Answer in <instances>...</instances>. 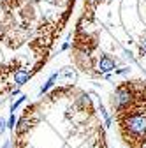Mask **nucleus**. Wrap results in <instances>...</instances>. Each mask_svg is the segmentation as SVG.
Segmentation results:
<instances>
[{"instance_id": "423d86ee", "label": "nucleus", "mask_w": 146, "mask_h": 148, "mask_svg": "<svg viewBox=\"0 0 146 148\" xmlns=\"http://www.w3.org/2000/svg\"><path fill=\"white\" fill-rule=\"evenodd\" d=\"M57 79H58V72L51 74V76H49V79H48V81H46V83H44V85L41 86L39 94H41V95H44V94H46V92H48L49 88H53V85H55V81H57Z\"/></svg>"}, {"instance_id": "0eeeda50", "label": "nucleus", "mask_w": 146, "mask_h": 148, "mask_svg": "<svg viewBox=\"0 0 146 148\" xmlns=\"http://www.w3.org/2000/svg\"><path fill=\"white\" fill-rule=\"evenodd\" d=\"M25 99H27V95H21V97L18 99L16 102H12V104H11V113H14V111H16L18 108H20V106H21V104L25 102Z\"/></svg>"}, {"instance_id": "2eb2a0df", "label": "nucleus", "mask_w": 146, "mask_h": 148, "mask_svg": "<svg viewBox=\"0 0 146 148\" xmlns=\"http://www.w3.org/2000/svg\"><path fill=\"white\" fill-rule=\"evenodd\" d=\"M62 49L65 51V49H69V42H63V46H62Z\"/></svg>"}, {"instance_id": "39448f33", "label": "nucleus", "mask_w": 146, "mask_h": 148, "mask_svg": "<svg viewBox=\"0 0 146 148\" xmlns=\"http://www.w3.org/2000/svg\"><path fill=\"white\" fill-rule=\"evenodd\" d=\"M28 79H30V72L27 69L16 71V74H14V83H16V86H23Z\"/></svg>"}, {"instance_id": "9b49d317", "label": "nucleus", "mask_w": 146, "mask_h": 148, "mask_svg": "<svg viewBox=\"0 0 146 148\" xmlns=\"http://www.w3.org/2000/svg\"><path fill=\"white\" fill-rule=\"evenodd\" d=\"M5 131H7V120L0 118V134H4Z\"/></svg>"}, {"instance_id": "4468645a", "label": "nucleus", "mask_w": 146, "mask_h": 148, "mask_svg": "<svg viewBox=\"0 0 146 148\" xmlns=\"http://www.w3.org/2000/svg\"><path fill=\"white\" fill-rule=\"evenodd\" d=\"M86 2H88V5H92V7H95L99 2H100V0H86Z\"/></svg>"}, {"instance_id": "dca6fc26", "label": "nucleus", "mask_w": 146, "mask_h": 148, "mask_svg": "<svg viewBox=\"0 0 146 148\" xmlns=\"http://www.w3.org/2000/svg\"><path fill=\"white\" fill-rule=\"evenodd\" d=\"M139 148H146V139H144V141L141 143V146H139Z\"/></svg>"}, {"instance_id": "6e6552de", "label": "nucleus", "mask_w": 146, "mask_h": 148, "mask_svg": "<svg viewBox=\"0 0 146 148\" xmlns=\"http://www.w3.org/2000/svg\"><path fill=\"white\" fill-rule=\"evenodd\" d=\"M78 104H79L81 108H88V106H90V97L83 94V95L79 97V101H78Z\"/></svg>"}, {"instance_id": "1a4fd4ad", "label": "nucleus", "mask_w": 146, "mask_h": 148, "mask_svg": "<svg viewBox=\"0 0 146 148\" xmlns=\"http://www.w3.org/2000/svg\"><path fill=\"white\" fill-rule=\"evenodd\" d=\"M100 115L104 116V122H106V125H107V127L111 125V116H109V113H107V111H106L102 106H100Z\"/></svg>"}, {"instance_id": "20e7f679", "label": "nucleus", "mask_w": 146, "mask_h": 148, "mask_svg": "<svg viewBox=\"0 0 146 148\" xmlns=\"http://www.w3.org/2000/svg\"><path fill=\"white\" fill-rule=\"evenodd\" d=\"M16 129V134L18 136H23L30 131V120H28V115H25L23 118H20V122H18V125L14 127Z\"/></svg>"}, {"instance_id": "f3484780", "label": "nucleus", "mask_w": 146, "mask_h": 148, "mask_svg": "<svg viewBox=\"0 0 146 148\" xmlns=\"http://www.w3.org/2000/svg\"><path fill=\"white\" fill-rule=\"evenodd\" d=\"M2 148H9V141H5V143H4V146H2Z\"/></svg>"}, {"instance_id": "f03ea898", "label": "nucleus", "mask_w": 146, "mask_h": 148, "mask_svg": "<svg viewBox=\"0 0 146 148\" xmlns=\"http://www.w3.org/2000/svg\"><path fill=\"white\" fill-rule=\"evenodd\" d=\"M134 101H136V92L129 85L118 86L111 95V106L118 115L127 111V109H130V108H134Z\"/></svg>"}, {"instance_id": "f8f14e48", "label": "nucleus", "mask_w": 146, "mask_h": 148, "mask_svg": "<svg viewBox=\"0 0 146 148\" xmlns=\"http://www.w3.org/2000/svg\"><path fill=\"white\" fill-rule=\"evenodd\" d=\"M139 51H141V55H144L146 53V37L141 41V46H139Z\"/></svg>"}, {"instance_id": "9d476101", "label": "nucleus", "mask_w": 146, "mask_h": 148, "mask_svg": "<svg viewBox=\"0 0 146 148\" xmlns=\"http://www.w3.org/2000/svg\"><path fill=\"white\" fill-rule=\"evenodd\" d=\"M14 127H16V116H14V113H11L9 120H7V129H14Z\"/></svg>"}, {"instance_id": "ddd939ff", "label": "nucleus", "mask_w": 146, "mask_h": 148, "mask_svg": "<svg viewBox=\"0 0 146 148\" xmlns=\"http://www.w3.org/2000/svg\"><path fill=\"white\" fill-rule=\"evenodd\" d=\"M115 72L116 74H127V72H129V69H127V67L125 69H115Z\"/></svg>"}, {"instance_id": "7ed1b4c3", "label": "nucleus", "mask_w": 146, "mask_h": 148, "mask_svg": "<svg viewBox=\"0 0 146 148\" xmlns=\"http://www.w3.org/2000/svg\"><path fill=\"white\" fill-rule=\"evenodd\" d=\"M115 69H116V60L111 58L109 55H102L100 60H99V71L107 74V72H113Z\"/></svg>"}, {"instance_id": "f257e3e1", "label": "nucleus", "mask_w": 146, "mask_h": 148, "mask_svg": "<svg viewBox=\"0 0 146 148\" xmlns=\"http://www.w3.org/2000/svg\"><path fill=\"white\" fill-rule=\"evenodd\" d=\"M120 131L132 148H139L146 139V109L134 106L120 113Z\"/></svg>"}]
</instances>
